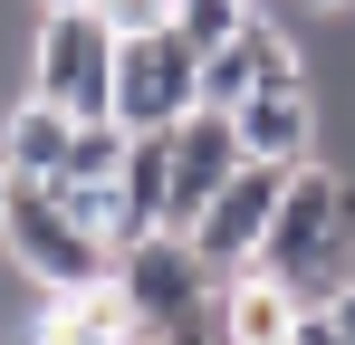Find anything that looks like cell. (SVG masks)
<instances>
[{
	"label": "cell",
	"mask_w": 355,
	"mask_h": 345,
	"mask_svg": "<svg viewBox=\"0 0 355 345\" xmlns=\"http://www.w3.org/2000/svg\"><path fill=\"white\" fill-rule=\"evenodd\" d=\"M10 182H19V172H10V154H0V211H10Z\"/></svg>",
	"instance_id": "17"
},
{
	"label": "cell",
	"mask_w": 355,
	"mask_h": 345,
	"mask_svg": "<svg viewBox=\"0 0 355 345\" xmlns=\"http://www.w3.org/2000/svg\"><path fill=\"white\" fill-rule=\"evenodd\" d=\"M39 10H87V0H39Z\"/></svg>",
	"instance_id": "19"
},
{
	"label": "cell",
	"mask_w": 355,
	"mask_h": 345,
	"mask_svg": "<svg viewBox=\"0 0 355 345\" xmlns=\"http://www.w3.org/2000/svg\"><path fill=\"white\" fill-rule=\"evenodd\" d=\"M279 182H288V163H240L231 182L211 192V211L192 221V249L211 259V278L259 269V240H269V211H279Z\"/></svg>",
	"instance_id": "4"
},
{
	"label": "cell",
	"mask_w": 355,
	"mask_h": 345,
	"mask_svg": "<svg viewBox=\"0 0 355 345\" xmlns=\"http://www.w3.org/2000/svg\"><path fill=\"white\" fill-rule=\"evenodd\" d=\"M39 345H144V336H135L125 288L96 278V288H58V297L39 307Z\"/></svg>",
	"instance_id": "7"
},
{
	"label": "cell",
	"mask_w": 355,
	"mask_h": 345,
	"mask_svg": "<svg viewBox=\"0 0 355 345\" xmlns=\"http://www.w3.org/2000/svg\"><path fill=\"white\" fill-rule=\"evenodd\" d=\"M240 19H250V0H173V29L192 39V48H221Z\"/></svg>",
	"instance_id": "13"
},
{
	"label": "cell",
	"mask_w": 355,
	"mask_h": 345,
	"mask_svg": "<svg viewBox=\"0 0 355 345\" xmlns=\"http://www.w3.org/2000/svg\"><path fill=\"white\" fill-rule=\"evenodd\" d=\"M231 125L250 163H307L317 154V87H259V96H240Z\"/></svg>",
	"instance_id": "6"
},
{
	"label": "cell",
	"mask_w": 355,
	"mask_h": 345,
	"mask_svg": "<svg viewBox=\"0 0 355 345\" xmlns=\"http://www.w3.org/2000/svg\"><path fill=\"white\" fill-rule=\"evenodd\" d=\"M29 96H49L67 115H116V19L87 10H39L29 29Z\"/></svg>",
	"instance_id": "2"
},
{
	"label": "cell",
	"mask_w": 355,
	"mask_h": 345,
	"mask_svg": "<svg viewBox=\"0 0 355 345\" xmlns=\"http://www.w3.org/2000/svg\"><path fill=\"white\" fill-rule=\"evenodd\" d=\"M0 259H19V278L39 288V297L116 278V249L58 211V182H10V211H0Z\"/></svg>",
	"instance_id": "1"
},
{
	"label": "cell",
	"mask_w": 355,
	"mask_h": 345,
	"mask_svg": "<svg viewBox=\"0 0 355 345\" xmlns=\"http://www.w3.org/2000/svg\"><path fill=\"white\" fill-rule=\"evenodd\" d=\"M192 106H202V48L182 29L116 39V125L125 134H173Z\"/></svg>",
	"instance_id": "3"
},
{
	"label": "cell",
	"mask_w": 355,
	"mask_h": 345,
	"mask_svg": "<svg viewBox=\"0 0 355 345\" xmlns=\"http://www.w3.org/2000/svg\"><path fill=\"white\" fill-rule=\"evenodd\" d=\"M240 163H250V154H240V125L211 115V106H192L173 125V202H164V230H192L202 211H211V192H221Z\"/></svg>",
	"instance_id": "5"
},
{
	"label": "cell",
	"mask_w": 355,
	"mask_h": 345,
	"mask_svg": "<svg viewBox=\"0 0 355 345\" xmlns=\"http://www.w3.org/2000/svg\"><path fill=\"white\" fill-rule=\"evenodd\" d=\"M317 317H327V326H336V345H355V278L336 288V297H327V307H317Z\"/></svg>",
	"instance_id": "15"
},
{
	"label": "cell",
	"mask_w": 355,
	"mask_h": 345,
	"mask_svg": "<svg viewBox=\"0 0 355 345\" xmlns=\"http://www.w3.org/2000/svg\"><path fill=\"white\" fill-rule=\"evenodd\" d=\"M259 77H250V48H240V29L221 39V48H202V106L211 115H240V96H250Z\"/></svg>",
	"instance_id": "12"
},
{
	"label": "cell",
	"mask_w": 355,
	"mask_h": 345,
	"mask_svg": "<svg viewBox=\"0 0 355 345\" xmlns=\"http://www.w3.org/2000/svg\"><path fill=\"white\" fill-rule=\"evenodd\" d=\"M288 326H297V297L269 269L221 278V345H288Z\"/></svg>",
	"instance_id": "9"
},
{
	"label": "cell",
	"mask_w": 355,
	"mask_h": 345,
	"mask_svg": "<svg viewBox=\"0 0 355 345\" xmlns=\"http://www.w3.org/2000/svg\"><path fill=\"white\" fill-rule=\"evenodd\" d=\"M106 19H116V39H135V29H173V0H96Z\"/></svg>",
	"instance_id": "14"
},
{
	"label": "cell",
	"mask_w": 355,
	"mask_h": 345,
	"mask_svg": "<svg viewBox=\"0 0 355 345\" xmlns=\"http://www.w3.org/2000/svg\"><path fill=\"white\" fill-rule=\"evenodd\" d=\"M67 144H77V115L49 106V96H19V106L0 115V154L19 182H58L67 172Z\"/></svg>",
	"instance_id": "8"
},
{
	"label": "cell",
	"mask_w": 355,
	"mask_h": 345,
	"mask_svg": "<svg viewBox=\"0 0 355 345\" xmlns=\"http://www.w3.org/2000/svg\"><path fill=\"white\" fill-rule=\"evenodd\" d=\"M288 345H336V326H327V317L307 307V317H297V326H288Z\"/></svg>",
	"instance_id": "16"
},
{
	"label": "cell",
	"mask_w": 355,
	"mask_h": 345,
	"mask_svg": "<svg viewBox=\"0 0 355 345\" xmlns=\"http://www.w3.org/2000/svg\"><path fill=\"white\" fill-rule=\"evenodd\" d=\"M297 10H346V0H297Z\"/></svg>",
	"instance_id": "18"
},
{
	"label": "cell",
	"mask_w": 355,
	"mask_h": 345,
	"mask_svg": "<svg viewBox=\"0 0 355 345\" xmlns=\"http://www.w3.org/2000/svg\"><path fill=\"white\" fill-rule=\"evenodd\" d=\"M116 172H125V125L116 115H77V144H67L58 182H116Z\"/></svg>",
	"instance_id": "11"
},
{
	"label": "cell",
	"mask_w": 355,
	"mask_h": 345,
	"mask_svg": "<svg viewBox=\"0 0 355 345\" xmlns=\"http://www.w3.org/2000/svg\"><path fill=\"white\" fill-rule=\"evenodd\" d=\"M125 211L144 230H164V202H173V134H125Z\"/></svg>",
	"instance_id": "10"
}]
</instances>
